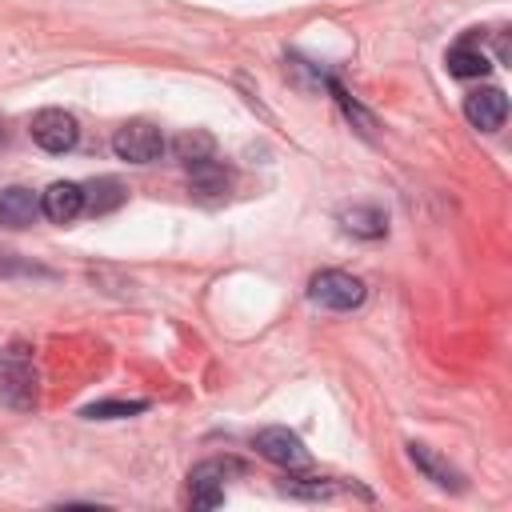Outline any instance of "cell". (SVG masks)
I'll return each instance as SVG.
<instances>
[{
  "label": "cell",
  "instance_id": "8992f818",
  "mask_svg": "<svg viewBox=\"0 0 512 512\" xmlns=\"http://www.w3.org/2000/svg\"><path fill=\"white\" fill-rule=\"evenodd\" d=\"M228 472H240L236 460H204L188 472V500L192 508H216L224 500V480Z\"/></svg>",
  "mask_w": 512,
  "mask_h": 512
},
{
  "label": "cell",
  "instance_id": "7c38bea8",
  "mask_svg": "<svg viewBox=\"0 0 512 512\" xmlns=\"http://www.w3.org/2000/svg\"><path fill=\"white\" fill-rule=\"evenodd\" d=\"M188 184H192L196 192L220 196V192H228V184H232V172H228L220 160L204 156V160H192V164H188Z\"/></svg>",
  "mask_w": 512,
  "mask_h": 512
},
{
  "label": "cell",
  "instance_id": "52a82bcc",
  "mask_svg": "<svg viewBox=\"0 0 512 512\" xmlns=\"http://www.w3.org/2000/svg\"><path fill=\"white\" fill-rule=\"evenodd\" d=\"M464 116H468L472 128L496 132L504 124V116H508V96L500 88H492V84L488 88H476V92L464 96Z\"/></svg>",
  "mask_w": 512,
  "mask_h": 512
},
{
  "label": "cell",
  "instance_id": "ba28073f",
  "mask_svg": "<svg viewBox=\"0 0 512 512\" xmlns=\"http://www.w3.org/2000/svg\"><path fill=\"white\" fill-rule=\"evenodd\" d=\"M40 212L52 220V224H72L80 212H84V184L76 180H56L40 192Z\"/></svg>",
  "mask_w": 512,
  "mask_h": 512
},
{
  "label": "cell",
  "instance_id": "30bf717a",
  "mask_svg": "<svg viewBox=\"0 0 512 512\" xmlns=\"http://www.w3.org/2000/svg\"><path fill=\"white\" fill-rule=\"evenodd\" d=\"M40 216V196L24 184H8L0 192V224L4 228H28Z\"/></svg>",
  "mask_w": 512,
  "mask_h": 512
},
{
  "label": "cell",
  "instance_id": "2e32d148",
  "mask_svg": "<svg viewBox=\"0 0 512 512\" xmlns=\"http://www.w3.org/2000/svg\"><path fill=\"white\" fill-rule=\"evenodd\" d=\"M148 412V400H96L84 408L88 420H120V416H136Z\"/></svg>",
  "mask_w": 512,
  "mask_h": 512
},
{
  "label": "cell",
  "instance_id": "277c9868",
  "mask_svg": "<svg viewBox=\"0 0 512 512\" xmlns=\"http://www.w3.org/2000/svg\"><path fill=\"white\" fill-rule=\"evenodd\" d=\"M28 132H32V140H36L44 152H52V156L72 152L76 140H80V124H76V116L64 112V108H40V112L32 116Z\"/></svg>",
  "mask_w": 512,
  "mask_h": 512
},
{
  "label": "cell",
  "instance_id": "9a60e30c",
  "mask_svg": "<svg viewBox=\"0 0 512 512\" xmlns=\"http://www.w3.org/2000/svg\"><path fill=\"white\" fill-rule=\"evenodd\" d=\"M212 148H216V140H212V132H204V128H184L180 136H172V152H176V160H184V164L212 156Z\"/></svg>",
  "mask_w": 512,
  "mask_h": 512
},
{
  "label": "cell",
  "instance_id": "6da1fadb",
  "mask_svg": "<svg viewBox=\"0 0 512 512\" xmlns=\"http://www.w3.org/2000/svg\"><path fill=\"white\" fill-rule=\"evenodd\" d=\"M40 376H36V360H32V348L24 340H12L4 352H0V400L8 408H32L36 404V388Z\"/></svg>",
  "mask_w": 512,
  "mask_h": 512
},
{
  "label": "cell",
  "instance_id": "9c48e42d",
  "mask_svg": "<svg viewBox=\"0 0 512 512\" xmlns=\"http://www.w3.org/2000/svg\"><path fill=\"white\" fill-rule=\"evenodd\" d=\"M408 456H412V464L420 468V476L424 480H432L436 488H448V492H460L464 488V476L436 452V448H428V444H420V440H412L408 444Z\"/></svg>",
  "mask_w": 512,
  "mask_h": 512
},
{
  "label": "cell",
  "instance_id": "5b68a950",
  "mask_svg": "<svg viewBox=\"0 0 512 512\" xmlns=\"http://www.w3.org/2000/svg\"><path fill=\"white\" fill-rule=\"evenodd\" d=\"M252 448L268 460V464H276V468H304L308 464V448H304V440L296 436V432H288V428H280V424H272V428H260L256 436H252Z\"/></svg>",
  "mask_w": 512,
  "mask_h": 512
},
{
  "label": "cell",
  "instance_id": "8fae6325",
  "mask_svg": "<svg viewBox=\"0 0 512 512\" xmlns=\"http://www.w3.org/2000/svg\"><path fill=\"white\" fill-rule=\"evenodd\" d=\"M340 224H344V232H352V236H360V240H380V236L388 232L384 212L372 208V204H352V208H344V212H340Z\"/></svg>",
  "mask_w": 512,
  "mask_h": 512
},
{
  "label": "cell",
  "instance_id": "4fadbf2b",
  "mask_svg": "<svg viewBox=\"0 0 512 512\" xmlns=\"http://www.w3.org/2000/svg\"><path fill=\"white\" fill-rule=\"evenodd\" d=\"M444 64H448V72H452V76H460V80H480V76L492 68V64H488V56H484L480 48H472V40H464V44L448 48Z\"/></svg>",
  "mask_w": 512,
  "mask_h": 512
},
{
  "label": "cell",
  "instance_id": "5bb4252c",
  "mask_svg": "<svg viewBox=\"0 0 512 512\" xmlns=\"http://www.w3.org/2000/svg\"><path fill=\"white\" fill-rule=\"evenodd\" d=\"M124 184L120 180H112V176H104V180H96V184H88L84 188V212H92V216H104V212H112V208H120L124 204Z\"/></svg>",
  "mask_w": 512,
  "mask_h": 512
},
{
  "label": "cell",
  "instance_id": "e0dca14e",
  "mask_svg": "<svg viewBox=\"0 0 512 512\" xmlns=\"http://www.w3.org/2000/svg\"><path fill=\"white\" fill-rule=\"evenodd\" d=\"M284 492H292V496H328L332 492V484H324V480H308V484H300V480H292V484H284Z\"/></svg>",
  "mask_w": 512,
  "mask_h": 512
},
{
  "label": "cell",
  "instance_id": "3957f363",
  "mask_svg": "<svg viewBox=\"0 0 512 512\" xmlns=\"http://www.w3.org/2000/svg\"><path fill=\"white\" fill-rule=\"evenodd\" d=\"M112 152L128 164H152L164 152V132L152 120H128L112 136Z\"/></svg>",
  "mask_w": 512,
  "mask_h": 512
},
{
  "label": "cell",
  "instance_id": "7a4b0ae2",
  "mask_svg": "<svg viewBox=\"0 0 512 512\" xmlns=\"http://www.w3.org/2000/svg\"><path fill=\"white\" fill-rule=\"evenodd\" d=\"M308 300L320 308H332V312H352L364 304V280L352 272H340V268H324L308 280Z\"/></svg>",
  "mask_w": 512,
  "mask_h": 512
},
{
  "label": "cell",
  "instance_id": "ac0fdd59",
  "mask_svg": "<svg viewBox=\"0 0 512 512\" xmlns=\"http://www.w3.org/2000/svg\"><path fill=\"white\" fill-rule=\"evenodd\" d=\"M0 144H4V124H0Z\"/></svg>",
  "mask_w": 512,
  "mask_h": 512
}]
</instances>
